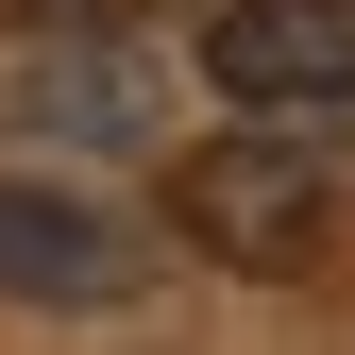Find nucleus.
Wrapping results in <instances>:
<instances>
[{
  "label": "nucleus",
  "instance_id": "nucleus-1",
  "mask_svg": "<svg viewBox=\"0 0 355 355\" xmlns=\"http://www.w3.org/2000/svg\"><path fill=\"white\" fill-rule=\"evenodd\" d=\"M169 237L220 254V271H322L355 237V153L338 119H237L169 169Z\"/></svg>",
  "mask_w": 355,
  "mask_h": 355
},
{
  "label": "nucleus",
  "instance_id": "nucleus-2",
  "mask_svg": "<svg viewBox=\"0 0 355 355\" xmlns=\"http://www.w3.org/2000/svg\"><path fill=\"white\" fill-rule=\"evenodd\" d=\"M203 85L237 119H355V0H220Z\"/></svg>",
  "mask_w": 355,
  "mask_h": 355
},
{
  "label": "nucleus",
  "instance_id": "nucleus-3",
  "mask_svg": "<svg viewBox=\"0 0 355 355\" xmlns=\"http://www.w3.org/2000/svg\"><path fill=\"white\" fill-rule=\"evenodd\" d=\"M136 237L68 187V169H0V304H119Z\"/></svg>",
  "mask_w": 355,
  "mask_h": 355
}]
</instances>
